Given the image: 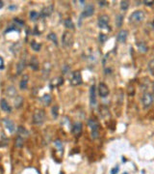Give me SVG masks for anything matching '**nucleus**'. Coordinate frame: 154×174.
Returning a JSON list of instances; mask_svg holds the SVG:
<instances>
[{
    "label": "nucleus",
    "instance_id": "nucleus-34",
    "mask_svg": "<svg viewBox=\"0 0 154 174\" xmlns=\"http://www.w3.org/2000/svg\"><path fill=\"white\" fill-rule=\"evenodd\" d=\"M129 7V2L128 1H121V9L122 11H126Z\"/></svg>",
    "mask_w": 154,
    "mask_h": 174
},
{
    "label": "nucleus",
    "instance_id": "nucleus-26",
    "mask_svg": "<svg viewBox=\"0 0 154 174\" xmlns=\"http://www.w3.org/2000/svg\"><path fill=\"white\" fill-rule=\"evenodd\" d=\"M31 48L35 51H40V49H41V45L37 43L36 41H32V42H31Z\"/></svg>",
    "mask_w": 154,
    "mask_h": 174
},
{
    "label": "nucleus",
    "instance_id": "nucleus-18",
    "mask_svg": "<svg viewBox=\"0 0 154 174\" xmlns=\"http://www.w3.org/2000/svg\"><path fill=\"white\" fill-rule=\"evenodd\" d=\"M53 11H54V6H53V5H49V6H47V7H45V8H44L43 10H41L40 16H43V17L49 16L52 14Z\"/></svg>",
    "mask_w": 154,
    "mask_h": 174
},
{
    "label": "nucleus",
    "instance_id": "nucleus-35",
    "mask_svg": "<svg viewBox=\"0 0 154 174\" xmlns=\"http://www.w3.org/2000/svg\"><path fill=\"white\" fill-rule=\"evenodd\" d=\"M106 40H107V36H106L105 34H103V33L99 34V41H100V43H104Z\"/></svg>",
    "mask_w": 154,
    "mask_h": 174
},
{
    "label": "nucleus",
    "instance_id": "nucleus-32",
    "mask_svg": "<svg viewBox=\"0 0 154 174\" xmlns=\"http://www.w3.org/2000/svg\"><path fill=\"white\" fill-rule=\"evenodd\" d=\"M147 68H149V71L150 74H151V75H154V59H152V60L149 61Z\"/></svg>",
    "mask_w": 154,
    "mask_h": 174
},
{
    "label": "nucleus",
    "instance_id": "nucleus-40",
    "mask_svg": "<svg viewBox=\"0 0 154 174\" xmlns=\"http://www.w3.org/2000/svg\"><path fill=\"white\" fill-rule=\"evenodd\" d=\"M68 69H69V68H68V65H66V66H65V67L63 68V72H64L65 74H67V73H68Z\"/></svg>",
    "mask_w": 154,
    "mask_h": 174
},
{
    "label": "nucleus",
    "instance_id": "nucleus-5",
    "mask_svg": "<svg viewBox=\"0 0 154 174\" xmlns=\"http://www.w3.org/2000/svg\"><path fill=\"white\" fill-rule=\"evenodd\" d=\"M73 43V37L72 34L70 33L69 31H66L64 32L63 37H62V44L65 48H70L72 45Z\"/></svg>",
    "mask_w": 154,
    "mask_h": 174
},
{
    "label": "nucleus",
    "instance_id": "nucleus-20",
    "mask_svg": "<svg viewBox=\"0 0 154 174\" xmlns=\"http://www.w3.org/2000/svg\"><path fill=\"white\" fill-rule=\"evenodd\" d=\"M6 94H7V96L10 97V98L17 97V92H16V87L13 86V85L8 86V87H7V89H6Z\"/></svg>",
    "mask_w": 154,
    "mask_h": 174
},
{
    "label": "nucleus",
    "instance_id": "nucleus-3",
    "mask_svg": "<svg viewBox=\"0 0 154 174\" xmlns=\"http://www.w3.org/2000/svg\"><path fill=\"white\" fill-rule=\"evenodd\" d=\"M89 127L91 129V135L93 139H96L99 136V125L94 119H90L88 122Z\"/></svg>",
    "mask_w": 154,
    "mask_h": 174
},
{
    "label": "nucleus",
    "instance_id": "nucleus-36",
    "mask_svg": "<svg viewBox=\"0 0 154 174\" xmlns=\"http://www.w3.org/2000/svg\"><path fill=\"white\" fill-rule=\"evenodd\" d=\"M54 143H55V146H57L61 151L63 150V142L61 140H56Z\"/></svg>",
    "mask_w": 154,
    "mask_h": 174
},
{
    "label": "nucleus",
    "instance_id": "nucleus-10",
    "mask_svg": "<svg viewBox=\"0 0 154 174\" xmlns=\"http://www.w3.org/2000/svg\"><path fill=\"white\" fill-rule=\"evenodd\" d=\"M90 102L92 107L96 106V88L94 85H92L90 89Z\"/></svg>",
    "mask_w": 154,
    "mask_h": 174
},
{
    "label": "nucleus",
    "instance_id": "nucleus-44",
    "mask_svg": "<svg viewBox=\"0 0 154 174\" xmlns=\"http://www.w3.org/2000/svg\"><path fill=\"white\" fill-rule=\"evenodd\" d=\"M152 96L154 98V84H153V90H152Z\"/></svg>",
    "mask_w": 154,
    "mask_h": 174
},
{
    "label": "nucleus",
    "instance_id": "nucleus-14",
    "mask_svg": "<svg viewBox=\"0 0 154 174\" xmlns=\"http://www.w3.org/2000/svg\"><path fill=\"white\" fill-rule=\"evenodd\" d=\"M63 83H64V78L62 77H57L50 81V88L54 89L56 87H59L60 85H62Z\"/></svg>",
    "mask_w": 154,
    "mask_h": 174
},
{
    "label": "nucleus",
    "instance_id": "nucleus-19",
    "mask_svg": "<svg viewBox=\"0 0 154 174\" xmlns=\"http://www.w3.org/2000/svg\"><path fill=\"white\" fill-rule=\"evenodd\" d=\"M29 66H30V68L33 70V71H38V70H39V68H40V62H39L38 58L36 56H32Z\"/></svg>",
    "mask_w": 154,
    "mask_h": 174
},
{
    "label": "nucleus",
    "instance_id": "nucleus-27",
    "mask_svg": "<svg viewBox=\"0 0 154 174\" xmlns=\"http://www.w3.org/2000/svg\"><path fill=\"white\" fill-rule=\"evenodd\" d=\"M123 22V16L122 15H117L116 17V25L117 27H121Z\"/></svg>",
    "mask_w": 154,
    "mask_h": 174
},
{
    "label": "nucleus",
    "instance_id": "nucleus-21",
    "mask_svg": "<svg viewBox=\"0 0 154 174\" xmlns=\"http://www.w3.org/2000/svg\"><path fill=\"white\" fill-rule=\"evenodd\" d=\"M28 81H29V77L28 74H24L22 77L20 82H19V88L21 90H25L27 88V85H28Z\"/></svg>",
    "mask_w": 154,
    "mask_h": 174
},
{
    "label": "nucleus",
    "instance_id": "nucleus-39",
    "mask_svg": "<svg viewBox=\"0 0 154 174\" xmlns=\"http://www.w3.org/2000/svg\"><path fill=\"white\" fill-rule=\"evenodd\" d=\"M14 20H15V22L19 23V25H23V24H24V21H23V20H20L19 19H14Z\"/></svg>",
    "mask_w": 154,
    "mask_h": 174
},
{
    "label": "nucleus",
    "instance_id": "nucleus-17",
    "mask_svg": "<svg viewBox=\"0 0 154 174\" xmlns=\"http://www.w3.org/2000/svg\"><path fill=\"white\" fill-rule=\"evenodd\" d=\"M50 71H51V64L49 62H45L44 64V68H43V77L44 79H46L49 77Z\"/></svg>",
    "mask_w": 154,
    "mask_h": 174
},
{
    "label": "nucleus",
    "instance_id": "nucleus-33",
    "mask_svg": "<svg viewBox=\"0 0 154 174\" xmlns=\"http://www.w3.org/2000/svg\"><path fill=\"white\" fill-rule=\"evenodd\" d=\"M22 103H23V100H22V98H21V96H17V97H16V101H15V106H16V107H19L21 104H22Z\"/></svg>",
    "mask_w": 154,
    "mask_h": 174
},
{
    "label": "nucleus",
    "instance_id": "nucleus-16",
    "mask_svg": "<svg viewBox=\"0 0 154 174\" xmlns=\"http://www.w3.org/2000/svg\"><path fill=\"white\" fill-rule=\"evenodd\" d=\"M4 125L6 127V129H7L10 132H14L16 131V126L14 124V122L12 121L11 119L5 118L4 119Z\"/></svg>",
    "mask_w": 154,
    "mask_h": 174
},
{
    "label": "nucleus",
    "instance_id": "nucleus-6",
    "mask_svg": "<svg viewBox=\"0 0 154 174\" xmlns=\"http://www.w3.org/2000/svg\"><path fill=\"white\" fill-rule=\"evenodd\" d=\"M109 21L110 17L107 15H102L98 17V26L101 29H108L109 28Z\"/></svg>",
    "mask_w": 154,
    "mask_h": 174
},
{
    "label": "nucleus",
    "instance_id": "nucleus-13",
    "mask_svg": "<svg viewBox=\"0 0 154 174\" xmlns=\"http://www.w3.org/2000/svg\"><path fill=\"white\" fill-rule=\"evenodd\" d=\"M82 123L81 122H75V123L72 125V133L76 136H79L82 132Z\"/></svg>",
    "mask_w": 154,
    "mask_h": 174
},
{
    "label": "nucleus",
    "instance_id": "nucleus-4",
    "mask_svg": "<svg viewBox=\"0 0 154 174\" xmlns=\"http://www.w3.org/2000/svg\"><path fill=\"white\" fill-rule=\"evenodd\" d=\"M154 102V98L150 92H145L142 96V103L144 108H149Z\"/></svg>",
    "mask_w": 154,
    "mask_h": 174
},
{
    "label": "nucleus",
    "instance_id": "nucleus-38",
    "mask_svg": "<svg viewBox=\"0 0 154 174\" xmlns=\"http://www.w3.org/2000/svg\"><path fill=\"white\" fill-rule=\"evenodd\" d=\"M118 170H120V167H118V166H116L115 168H113V169H112L111 174H117V173L118 172Z\"/></svg>",
    "mask_w": 154,
    "mask_h": 174
},
{
    "label": "nucleus",
    "instance_id": "nucleus-7",
    "mask_svg": "<svg viewBox=\"0 0 154 174\" xmlns=\"http://www.w3.org/2000/svg\"><path fill=\"white\" fill-rule=\"evenodd\" d=\"M98 94L101 98H105L109 95L110 93V90H109V87L106 85L104 82H100L99 85H98Z\"/></svg>",
    "mask_w": 154,
    "mask_h": 174
},
{
    "label": "nucleus",
    "instance_id": "nucleus-12",
    "mask_svg": "<svg viewBox=\"0 0 154 174\" xmlns=\"http://www.w3.org/2000/svg\"><path fill=\"white\" fill-rule=\"evenodd\" d=\"M128 37V31L125 30V29H123V30H121L120 32H118L117 36V40L118 43H125L126 42V39Z\"/></svg>",
    "mask_w": 154,
    "mask_h": 174
},
{
    "label": "nucleus",
    "instance_id": "nucleus-23",
    "mask_svg": "<svg viewBox=\"0 0 154 174\" xmlns=\"http://www.w3.org/2000/svg\"><path fill=\"white\" fill-rule=\"evenodd\" d=\"M136 45H137L138 50L141 53H145V52H147V50H149V48H147V45H145V42H138L136 44Z\"/></svg>",
    "mask_w": 154,
    "mask_h": 174
},
{
    "label": "nucleus",
    "instance_id": "nucleus-41",
    "mask_svg": "<svg viewBox=\"0 0 154 174\" xmlns=\"http://www.w3.org/2000/svg\"><path fill=\"white\" fill-rule=\"evenodd\" d=\"M144 3L145 5H147V6H151V5L154 4V1H144Z\"/></svg>",
    "mask_w": 154,
    "mask_h": 174
},
{
    "label": "nucleus",
    "instance_id": "nucleus-1",
    "mask_svg": "<svg viewBox=\"0 0 154 174\" xmlns=\"http://www.w3.org/2000/svg\"><path fill=\"white\" fill-rule=\"evenodd\" d=\"M145 20V13L143 11H135L129 16V23L137 25Z\"/></svg>",
    "mask_w": 154,
    "mask_h": 174
},
{
    "label": "nucleus",
    "instance_id": "nucleus-25",
    "mask_svg": "<svg viewBox=\"0 0 154 174\" xmlns=\"http://www.w3.org/2000/svg\"><path fill=\"white\" fill-rule=\"evenodd\" d=\"M51 114H52L53 118H54V119L58 118V116H59V107L57 106V104H55V106L52 107V108H51Z\"/></svg>",
    "mask_w": 154,
    "mask_h": 174
},
{
    "label": "nucleus",
    "instance_id": "nucleus-30",
    "mask_svg": "<svg viewBox=\"0 0 154 174\" xmlns=\"http://www.w3.org/2000/svg\"><path fill=\"white\" fill-rule=\"evenodd\" d=\"M30 19L32 20H37L39 17H40V14L38 13V12H36V11H31L30 12Z\"/></svg>",
    "mask_w": 154,
    "mask_h": 174
},
{
    "label": "nucleus",
    "instance_id": "nucleus-43",
    "mask_svg": "<svg viewBox=\"0 0 154 174\" xmlns=\"http://www.w3.org/2000/svg\"><path fill=\"white\" fill-rule=\"evenodd\" d=\"M4 6V3H3V1H0V9H1L2 7Z\"/></svg>",
    "mask_w": 154,
    "mask_h": 174
},
{
    "label": "nucleus",
    "instance_id": "nucleus-24",
    "mask_svg": "<svg viewBox=\"0 0 154 174\" xmlns=\"http://www.w3.org/2000/svg\"><path fill=\"white\" fill-rule=\"evenodd\" d=\"M47 39L50 40L51 42H53L55 45H58V39H57V36L55 33H49L47 35Z\"/></svg>",
    "mask_w": 154,
    "mask_h": 174
},
{
    "label": "nucleus",
    "instance_id": "nucleus-2",
    "mask_svg": "<svg viewBox=\"0 0 154 174\" xmlns=\"http://www.w3.org/2000/svg\"><path fill=\"white\" fill-rule=\"evenodd\" d=\"M45 121V111L44 109H36L33 114V123L37 126H40Z\"/></svg>",
    "mask_w": 154,
    "mask_h": 174
},
{
    "label": "nucleus",
    "instance_id": "nucleus-28",
    "mask_svg": "<svg viewBox=\"0 0 154 174\" xmlns=\"http://www.w3.org/2000/svg\"><path fill=\"white\" fill-rule=\"evenodd\" d=\"M65 26L68 29H74V23L70 19H67L65 20Z\"/></svg>",
    "mask_w": 154,
    "mask_h": 174
},
{
    "label": "nucleus",
    "instance_id": "nucleus-22",
    "mask_svg": "<svg viewBox=\"0 0 154 174\" xmlns=\"http://www.w3.org/2000/svg\"><path fill=\"white\" fill-rule=\"evenodd\" d=\"M52 101V98H51V95L50 94H44L43 97H40V102L41 103L44 104V106L47 107V106H49L50 103Z\"/></svg>",
    "mask_w": 154,
    "mask_h": 174
},
{
    "label": "nucleus",
    "instance_id": "nucleus-15",
    "mask_svg": "<svg viewBox=\"0 0 154 174\" xmlns=\"http://www.w3.org/2000/svg\"><path fill=\"white\" fill-rule=\"evenodd\" d=\"M0 107H1V109L5 112L10 113L12 111V107L6 99H1V100H0Z\"/></svg>",
    "mask_w": 154,
    "mask_h": 174
},
{
    "label": "nucleus",
    "instance_id": "nucleus-42",
    "mask_svg": "<svg viewBox=\"0 0 154 174\" xmlns=\"http://www.w3.org/2000/svg\"><path fill=\"white\" fill-rule=\"evenodd\" d=\"M98 4H99V6L103 7V6H105L106 4H107V1H98Z\"/></svg>",
    "mask_w": 154,
    "mask_h": 174
},
{
    "label": "nucleus",
    "instance_id": "nucleus-9",
    "mask_svg": "<svg viewBox=\"0 0 154 174\" xmlns=\"http://www.w3.org/2000/svg\"><path fill=\"white\" fill-rule=\"evenodd\" d=\"M25 67H26V57L23 56L16 65V74L17 75L21 74L23 71H24Z\"/></svg>",
    "mask_w": 154,
    "mask_h": 174
},
{
    "label": "nucleus",
    "instance_id": "nucleus-31",
    "mask_svg": "<svg viewBox=\"0 0 154 174\" xmlns=\"http://www.w3.org/2000/svg\"><path fill=\"white\" fill-rule=\"evenodd\" d=\"M23 137H21V136H17L16 137V147H19V148H20V147H22L23 146Z\"/></svg>",
    "mask_w": 154,
    "mask_h": 174
},
{
    "label": "nucleus",
    "instance_id": "nucleus-8",
    "mask_svg": "<svg viewBox=\"0 0 154 174\" xmlns=\"http://www.w3.org/2000/svg\"><path fill=\"white\" fill-rule=\"evenodd\" d=\"M70 82H72V84L74 86L80 85L82 83V75H81V73L79 71H75L72 73V77Z\"/></svg>",
    "mask_w": 154,
    "mask_h": 174
},
{
    "label": "nucleus",
    "instance_id": "nucleus-29",
    "mask_svg": "<svg viewBox=\"0 0 154 174\" xmlns=\"http://www.w3.org/2000/svg\"><path fill=\"white\" fill-rule=\"evenodd\" d=\"M17 132H19V136H23V135L24 136H28V132L25 130V128L24 127H22V126H19V129H17Z\"/></svg>",
    "mask_w": 154,
    "mask_h": 174
},
{
    "label": "nucleus",
    "instance_id": "nucleus-11",
    "mask_svg": "<svg viewBox=\"0 0 154 174\" xmlns=\"http://www.w3.org/2000/svg\"><path fill=\"white\" fill-rule=\"evenodd\" d=\"M94 13V6L93 5H87L83 13L81 15V17H88V16H93Z\"/></svg>",
    "mask_w": 154,
    "mask_h": 174
},
{
    "label": "nucleus",
    "instance_id": "nucleus-37",
    "mask_svg": "<svg viewBox=\"0 0 154 174\" xmlns=\"http://www.w3.org/2000/svg\"><path fill=\"white\" fill-rule=\"evenodd\" d=\"M11 31H17V32H19V29L16 28V26H11V27H9V28L7 29V30H6V33H7V32H11Z\"/></svg>",
    "mask_w": 154,
    "mask_h": 174
}]
</instances>
